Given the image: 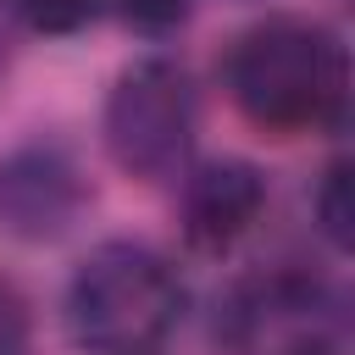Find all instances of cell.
<instances>
[{
    "instance_id": "cell-4",
    "label": "cell",
    "mask_w": 355,
    "mask_h": 355,
    "mask_svg": "<svg viewBox=\"0 0 355 355\" xmlns=\"http://www.w3.org/2000/svg\"><path fill=\"white\" fill-rule=\"evenodd\" d=\"M83 200H89V183L67 144L28 139L11 155H0V227L11 239H28V244L61 239L78 222Z\"/></svg>"
},
{
    "instance_id": "cell-8",
    "label": "cell",
    "mask_w": 355,
    "mask_h": 355,
    "mask_svg": "<svg viewBox=\"0 0 355 355\" xmlns=\"http://www.w3.org/2000/svg\"><path fill=\"white\" fill-rule=\"evenodd\" d=\"M189 17V0H122V22L144 33H166Z\"/></svg>"
},
{
    "instance_id": "cell-5",
    "label": "cell",
    "mask_w": 355,
    "mask_h": 355,
    "mask_svg": "<svg viewBox=\"0 0 355 355\" xmlns=\"http://www.w3.org/2000/svg\"><path fill=\"white\" fill-rule=\"evenodd\" d=\"M261 211H266V178L239 155L205 161L183 183V239H189V250H205V255L233 250L261 222Z\"/></svg>"
},
{
    "instance_id": "cell-2",
    "label": "cell",
    "mask_w": 355,
    "mask_h": 355,
    "mask_svg": "<svg viewBox=\"0 0 355 355\" xmlns=\"http://www.w3.org/2000/svg\"><path fill=\"white\" fill-rule=\"evenodd\" d=\"M183 322L172 261L139 239L94 244L67 283V333L89 355H150Z\"/></svg>"
},
{
    "instance_id": "cell-7",
    "label": "cell",
    "mask_w": 355,
    "mask_h": 355,
    "mask_svg": "<svg viewBox=\"0 0 355 355\" xmlns=\"http://www.w3.org/2000/svg\"><path fill=\"white\" fill-rule=\"evenodd\" d=\"M100 6L105 0H17L22 22L33 33H78V28H89L100 17Z\"/></svg>"
},
{
    "instance_id": "cell-3",
    "label": "cell",
    "mask_w": 355,
    "mask_h": 355,
    "mask_svg": "<svg viewBox=\"0 0 355 355\" xmlns=\"http://www.w3.org/2000/svg\"><path fill=\"white\" fill-rule=\"evenodd\" d=\"M100 133H105L111 161L128 178L139 183L178 178L194 144V78L166 55L133 61L105 94Z\"/></svg>"
},
{
    "instance_id": "cell-6",
    "label": "cell",
    "mask_w": 355,
    "mask_h": 355,
    "mask_svg": "<svg viewBox=\"0 0 355 355\" xmlns=\"http://www.w3.org/2000/svg\"><path fill=\"white\" fill-rule=\"evenodd\" d=\"M311 211H316L322 239H327L333 250H349V222H355V205H349V161H333V166L322 172Z\"/></svg>"
},
{
    "instance_id": "cell-1",
    "label": "cell",
    "mask_w": 355,
    "mask_h": 355,
    "mask_svg": "<svg viewBox=\"0 0 355 355\" xmlns=\"http://www.w3.org/2000/svg\"><path fill=\"white\" fill-rule=\"evenodd\" d=\"M227 94L266 133H333L349 111L344 39L316 17H261L227 44Z\"/></svg>"
}]
</instances>
